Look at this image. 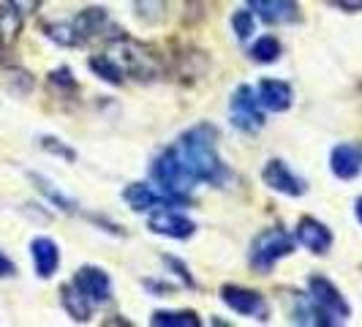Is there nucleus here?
<instances>
[{
	"mask_svg": "<svg viewBox=\"0 0 362 327\" xmlns=\"http://www.w3.org/2000/svg\"><path fill=\"white\" fill-rule=\"evenodd\" d=\"M216 139H218L216 128L202 123V126H194L191 131H185L180 139H177V145H175L177 159L194 175L197 183H216V185H221V183L229 178L223 161L218 159Z\"/></svg>",
	"mask_w": 362,
	"mask_h": 327,
	"instance_id": "obj_1",
	"label": "nucleus"
},
{
	"mask_svg": "<svg viewBox=\"0 0 362 327\" xmlns=\"http://www.w3.org/2000/svg\"><path fill=\"white\" fill-rule=\"evenodd\" d=\"M104 54L120 69L123 76L156 79V76H161V71H163L158 54L153 52V50H147L145 44L134 41V38H126V36L112 38L109 47L104 50Z\"/></svg>",
	"mask_w": 362,
	"mask_h": 327,
	"instance_id": "obj_2",
	"label": "nucleus"
},
{
	"mask_svg": "<svg viewBox=\"0 0 362 327\" xmlns=\"http://www.w3.org/2000/svg\"><path fill=\"white\" fill-rule=\"evenodd\" d=\"M153 180L161 185L163 194H169V197H175V200H180V202L185 200L188 191L197 185L194 175H191V172L182 166L180 159H177L175 147L163 150L161 156L153 161Z\"/></svg>",
	"mask_w": 362,
	"mask_h": 327,
	"instance_id": "obj_3",
	"label": "nucleus"
},
{
	"mask_svg": "<svg viewBox=\"0 0 362 327\" xmlns=\"http://www.w3.org/2000/svg\"><path fill=\"white\" fill-rule=\"evenodd\" d=\"M294 251V237L286 235L284 229H267L254 240L251 246V262L259 270H270L272 265Z\"/></svg>",
	"mask_w": 362,
	"mask_h": 327,
	"instance_id": "obj_4",
	"label": "nucleus"
},
{
	"mask_svg": "<svg viewBox=\"0 0 362 327\" xmlns=\"http://www.w3.org/2000/svg\"><path fill=\"white\" fill-rule=\"evenodd\" d=\"M232 123L248 134L264 126V115L259 109V96L254 93V88H248V85L237 88L235 98H232Z\"/></svg>",
	"mask_w": 362,
	"mask_h": 327,
	"instance_id": "obj_5",
	"label": "nucleus"
},
{
	"mask_svg": "<svg viewBox=\"0 0 362 327\" xmlns=\"http://www.w3.org/2000/svg\"><path fill=\"white\" fill-rule=\"evenodd\" d=\"M221 300L229 306L232 311L237 314H243V316H256V319H267V303H264V297L254 289H243V287H223L221 289Z\"/></svg>",
	"mask_w": 362,
	"mask_h": 327,
	"instance_id": "obj_6",
	"label": "nucleus"
},
{
	"mask_svg": "<svg viewBox=\"0 0 362 327\" xmlns=\"http://www.w3.org/2000/svg\"><path fill=\"white\" fill-rule=\"evenodd\" d=\"M71 284L82 292L90 303H109V297H112V281H109V275L101 270V268H93V265L79 268Z\"/></svg>",
	"mask_w": 362,
	"mask_h": 327,
	"instance_id": "obj_7",
	"label": "nucleus"
},
{
	"mask_svg": "<svg viewBox=\"0 0 362 327\" xmlns=\"http://www.w3.org/2000/svg\"><path fill=\"white\" fill-rule=\"evenodd\" d=\"M308 287H310V297L322 306V309L335 319V322H341V319H346L349 314H351V309H349V303L344 300V294L335 289L327 278H322V275H313L308 281Z\"/></svg>",
	"mask_w": 362,
	"mask_h": 327,
	"instance_id": "obj_8",
	"label": "nucleus"
},
{
	"mask_svg": "<svg viewBox=\"0 0 362 327\" xmlns=\"http://www.w3.org/2000/svg\"><path fill=\"white\" fill-rule=\"evenodd\" d=\"M262 178H264V183L270 185L272 191H281V194H286V197H303V194H305L303 178H297L284 161H270L264 166Z\"/></svg>",
	"mask_w": 362,
	"mask_h": 327,
	"instance_id": "obj_9",
	"label": "nucleus"
},
{
	"mask_svg": "<svg viewBox=\"0 0 362 327\" xmlns=\"http://www.w3.org/2000/svg\"><path fill=\"white\" fill-rule=\"evenodd\" d=\"M147 226H150L156 235L175 237V240H185V237L194 235V229H197L191 218L180 216V213H175V210H158V213H153L150 221H147Z\"/></svg>",
	"mask_w": 362,
	"mask_h": 327,
	"instance_id": "obj_10",
	"label": "nucleus"
},
{
	"mask_svg": "<svg viewBox=\"0 0 362 327\" xmlns=\"http://www.w3.org/2000/svg\"><path fill=\"white\" fill-rule=\"evenodd\" d=\"M297 240L313 254H327L329 246H332V232L316 218H303L297 224Z\"/></svg>",
	"mask_w": 362,
	"mask_h": 327,
	"instance_id": "obj_11",
	"label": "nucleus"
},
{
	"mask_svg": "<svg viewBox=\"0 0 362 327\" xmlns=\"http://www.w3.org/2000/svg\"><path fill=\"white\" fill-rule=\"evenodd\" d=\"M123 200L131 205V210H136V213H142V210H153V207H158V205H169V202H180L175 200V197H169V194H163L158 197L150 185L145 183H131L126 191H123Z\"/></svg>",
	"mask_w": 362,
	"mask_h": 327,
	"instance_id": "obj_12",
	"label": "nucleus"
},
{
	"mask_svg": "<svg viewBox=\"0 0 362 327\" xmlns=\"http://www.w3.org/2000/svg\"><path fill=\"white\" fill-rule=\"evenodd\" d=\"M256 96H259V104L272 112H284L291 107V88L281 79H264Z\"/></svg>",
	"mask_w": 362,
	"mask_h": 327,
	"instance_id": "obj_13",
	"label": "nucleus"
},
{
	"mask_svg": "<svg viewBox=\"0 0 362 327\" xmlns=\"http://www.w3.org/2000/svg\"><path fill=\"white\" fill-rule=\"evenodd\" d=\"M332 172L341 178V180H351L357 178L362 169V153L354 145H338L332 150Z\"/></svg>",
	"mask_w": 362,
	"mask_h": 327,
	"instance_id": "obj_14",
	"label": "nucleus"
},
{
	"mask_svg": "<svg viewBox=\"0 0 362 327\" xmlns=\"http://www.w3.org/2000/svg\"><path fill=\"white\" fill-rule=\"evenodd\" d=\"M30 251H33L36 272L41 278H49V275L57 270V265H60V251H57V246H54L49 237H36L33 246H30Z\"/></svg>",
	"mask_w": 362,
	"mask_h": 327,
	"instance_id": "obj_15",
	"label": "nucleus"
},
{
	"mask_svg": "<svg viewBox=\"0 0 362 327\" xmlns=\"http://www.w3.org/2000/svg\"><path fill=\"white\" fill-rule=\"evenodd\" d=\"M248 6L264 22H289L297 17L294 0H248Z\"/></svg>",
	"mask_w": 362,
	"mask_h": 327,
	"instance_id": "obj_16",
	"label": "nucleus"
},
{
	"mask_svg": "<svg viewBox=\"0 0 362 327\" xmlns=\"http://www.w3.org/2000/svg\"><path fill=\"white\" fill-rule=\"evenodd\" d=\"M294 322H300V325H322V327L335 325V319L310 294L297 300V306H294Z\"/></svg>",
	"mask_w": 362,
	"mask_h": 327,
	"instance_id": "obj_17",
	"label": "nucleus"
},
{
	"mask_svg": "<svg viewBox=\"0 0 362 327\" xmlns=\"http://www.w3.org/2000/svg\"><path fill=\"white\" fill-rule=\"evenodd\" d=\"M104 25H109L107 8H98V6L79 11V17L74 19V28H76V33H79V38H82V41L98 36Z\"/></svg>",
	"mask_w": 362,
	"mask_h": 327,
	"instance_id": "obj_18",
	"label": "nucleus"
},
{
	"mask_svg": "<svg viewBox=\"0 0 362 327\" xmlns=\"http://www.w3.org/2000/svg\"><path fill=\"white\" fill-rule=\"evenodd\" d=\"M60 300H63V309L71 314V319H76V322H88L90 319L93 303L74 284L60 289Z\"/></svg>",
	"mask_w": 362,
	"mask_h": 327,
	"instance_id": "obj_19",
	"label": "nucleus"
},
{
	"mask_svg": "<svg viewBox=\"0 0 362 327\" xmlns=\"http://www.w3.org/2000/svg\"><path fill=\"white\" fill-rule=\"evenodd\" d=\"M156 327H199V316L191 311H156L153 319Z\"/></svg>",
	"mask_w": 362,
	"mask_h": 327,
	"instance_id": "obj_20",
	"label": "nucleus"
},
{
	"mask_svg": "<svg viewBox=\"0 0 362 327\" xmlns=\"http://www.w3.org/2000/svg\"><path fill=\"white\" fill-rule=\"evenodd\" d=\"M19 28H22V14L14 11L11 6L0 8V47L14 44V38L19 36Z\"/></svg>",
	"mask_w": 362,
	"mask_h": 327,
	"instance_id": "obj_21",
	"label": "nucleus"
},
{
	"mask_svg": "<svg viewBox=\"0 0 362 327\" xmlns=\"http://www.w3.org/2000/svg\"><path fill=\"white\" fill-rule=\"evenodd\" d=\"M278 54H281V44H278L275 36H262L254 44V50H251V57L259 60V63H275Z\"/></svg>",
	"mask_w": 362,
	"mask_h": 327,
	"instance_id": "obj_22",
	"label": "nucleus"
},
{
	"mask_svg": "<svg viewBox=\"0 0 362 327\" xmlns=\"http://www.w3.org/2000/svg\"><path fill=\"white\" fill-rule=\"evenodd\" d=\"M90 69L98 74V76H104L107 82H112V85H120V82L126 79V76L120 74V69L109 60L107 54H95V57H90Z\"/></svg>",
	"mask_w": 362,
	"mask_h": 327,
	"instance_id": "obj_23",
	"label": "nucleus"
},
{
	"mask_svg": "<svg viewBox=\"0 0 362 327\" xmlns=\"http://www.w3.org/2000/svg\"><path fill=\"white\" fill-rule=\"evenodd\" d=\"M47 36L57 41L60 47H76V44H82V38L76 33V28L71 25H47Z\"/></svg>",
	"mask_w": 362,
	"mask_h": 327,
	"instance_id": "obj_24",
	"label": "nucleus"
},
{
	"mask_svg": "<svg viewBox=\"0 0 362 327\" xmlns=\"http://www.w3.org/2000/svg\"><path fill=\"white\" fill-rule=\"evenodd\" d=\"M134 6L145 22H158L166 14V0H134Z\"/></svg>",
	"mask_w": 362,
	"mask_h": 327,
	"instance_id": "obj_25",
	"label": "nucleus"
},
{
	"mask_svg": "<svg viewBox=\"0 0 362 327\" xmlns=\"http://www.w3.org/2000/svg\"><path fill=\"white\" fill-rule=\"evenodd\" d=\"M33 180L38 183V188H41V191H44V194H47V197H49V200H52L60 210H66V213H74V210H76L71 200H66V197H63L57 188H52V183H47L44 178H38V175H33Z\"/></svg>",
	"mask_w": 362,
	"mask_h": 327,
	"instance_id": "obj_26",
	"label": "nucleus"
},
{
	"mask_svg": "<svg viewBox=\"0 0 362 327\" xmlns=\"http://www.w3.org/2000/svg\"><path fill=\"white\" fill-rule=\"evenodd\" d=\"M232 28H235L237 38H248L254 33V14L245 11V8L235 11V14H232Z\"/></svg>",
	"mask_w": 362,
	"mask_h": 327,
	"instance_id": "obj_27",
	"label": "nucleus"
},
{
	"mask_svg": "<svg viewBox=\"0 0 362 327\" xmlns=\"http://www.w3.org/2000/svg\"><path fill=\"white\" fill-rule=\"evenodd\" d=\"M6 3H8L14 11H19L22 17H25V14H36V8L41 6V0H6Z\"/></svg>",
	"mask_w": 362,
	"mask_h": 327,
	"instance_id": "obj_28",
	"label": "nucleus"
},
{
	"mask_svg": "<svg viewBox=\"0 0 362 327\" xmlns=\"http://www.w3.org/2000/svg\"><path fill=\"white\" fill-rule=\"evenodd\" d=\"M41 147H44V150H52V153H60L63 159H69V161H74V150H69V147H63L60 142H57V139H52V137H44V139H41Z\"/></svg>",
	"mask_w": 362,
	"mask_h": 327,
	"instance_id": "obj_29",
	"label": "nucleus"
},
{
	"mask_svg": "<svg viewBox=\"0 0 362 327\" xmlns=\"http://www.w3.org/2000/svg\"><path fill=\"white\" fill-rule=\"evenodd\" d=\"M52 82L54 85H66V88H74V79H71V71L69 69H60V71L52 74Z\"/></svg>",
	"mask_w": 362,
	"mask_h": 327,
	"instance_id": "obj_30",
	"label": "nucleus"
},
{
	"mask_svg": "<svg viewBox=\"0 0 362 327\" xmlns=\"http://www.w3.org/2000/svg\"><path fill=\"white\" fill-rule=\"evenodd\" d=\"M14 272H17L14 262H11L6 254H0V278H3V275H14Z\"/></svg>",
	"mask_w": 362,
	"mask_h": 327,
	"instance_id": "obj_31",
	"label": "nucleus"
},
{
	"mask_svg": "<svg viewBox=\"0 0 362 327\" xmlns=\"http://www.w3.org/2000/svg\"><path fill=\"white\" fill-rule=\"evenodd\" d=\"M338 6H341V8H346V11H360L362 0H338Z\"/></svg>",
	"mask_w": 362,
	"mask_h": 327,
	"instance_id": "obj_32",
	"label": "nucleus"
},
{
	"mask_svg": "<svg viewBox=\"0 0 362 327\" xmlns=\"http://www.w3.org/2000/svg\"><path fill=\"white\" fill-rule=\"evenodd\" d=\"M357 218H360V224H362V197L357 200Z\"/></svg>",
	"mask_w": 362,
	"mask_h": 327,
	"instance_id": "obj_33",
	"label": "nucleus"
}]
</instances>
